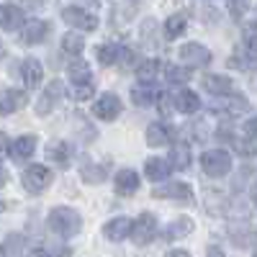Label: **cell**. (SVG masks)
Here are the masks:
<instances>
[{"label": "cell", "mask_w": 257, "mask_h": 257, "mask_svg": "<svg viewBox=\"0 0 257 257\" xmlns=\"http://www.w3.org/2000/svg\"><path fill=\"white\" fill-rule=\"evenodd\" d=\"M155 198H175L180 203L193 201V188L185 183H167L162 188H155Z\"/></svg>", "instance_id": "4fadbf2b"}, {"label": "cell", "mask_w": 257, "mask_h": 257, "mask_svg": "<svg viewBox=\"0 0 257 257\" xmlns=\"http://www.w3.org/2000/svg\"><path fill=\"white\" fill-rule=\"evenodd\" d=\"M6 144H8V139H6V134H0V149H3Z\"/></svg>", "instance_id": "60d3db41"}, {"label": "cell", "mask_w": 257, "mask_h": 257, "mask_svg": "<svg viewBox=\"0 0 257 257\" xmlns=\"http://www.w3.org/2000/svg\"><path fill=\"white\" fill-rule=\"evenodd\" d=\"M113 185H116L118 196H132V193L139 190V175L134 170H118L113 178Z\"/></svg>", "instance_id": "e0dca14e"}, {"label": "cell", "mask_w": 257, "mask_h": 257, "mask_svg": "<svg viewBox=\"0 0 257 257\" xmlns=\"http://www.w3.org/2000/svg\"><path fill=\"white\" fill-rule=\"evenodd\" d=\"M244 132H247L249 139H257V116H252V118L244 123Z\"/></svg>", "instance_id": "e575fe53"}, {"label": "cell", "mask_w": 257, "mask_h": 257, "mask_svg": "<svg viewBox=\"0 0 257 257\" xmlns=\"http://www.w3.org/2000/svg\"><path fill=\"white\" fill-rule=\"evenodd\" d=\"M62 49L67 52V54H72V57H77L85 49V41H82L80 34H64L62 36Z\"/></svg>", "instance_id": "f546056e"}, {"label": "cell", "mask_w": 257, "mask_h": 257, "mask_svg": "<svg viewBox=\"0 0 257 257\" xmlns=\"http://www.w3.org/2000/svg\"><path fill=\"white\" fill-rule=\"evenodd\" d=\"M203 88L216 95V98H224V95H231L234 93V80L226 77V75H206L203 77Z\"/></svg>", "instance_id": "2e32d148"}, {"label": "cell", "mask_w": 257, "mask_h": 257, "mask_svg": "<svg viewBox=\"0 0 257 257\" xmlns=\"http://www.w3.org/2000/svg\"><path fill=\"white\" fill-rule=\"evenodd\" d=\"M252 201H254V206H257V188L252 190Z\"/></svg>", "instance_id": "7bdbcfd3"}, {"label": "cell", "mask_w": 257, "mask_h": 257, "mask_svg": "<svg viewBox=\"0 0 257 257\" xmlns=\"http://www.w3.org/2000/svg\"><path fill=\"white\" fill-rule=\"evenodd\" d=\"M157 93H155V88L149 82H142V85H137V88L132 90V100L137 103V105H152V103H157Z\"/></svg>", "instance_id": "d4e9b609"}, {"label": "cell", "mask_w": 257, "mask_h": 257, "mask_svg": "<svg viewBox=\"0 0 257 257\" xmlns=\"http://www.w3.org/2000/svg\"><path fill=\"white\" fill-rule=\"evenodd\" d=\"M173 105H175L180 113H196V111H201V98L193 93V90H180L175 95Z\"/></svg>", "instance_id": "7402d4cb"}, {"label": "cell", "mask_w": 257, "mask_h": 257, "mask_svg": "<svg viewBox=\"0 0 257 257\" xmlns=\"http://www.w3.org/2000/svg\"><path fill=\"white\" fill-rule=\"evenodd\" d=\"M0 257H6V249L3 247H0Z\"/></svg>", "instance_id": "f6af8a7d"}, {"label": "cell", "mask_w": 257, "mask_h": 257, "mask_svg": "<svg viewBox=\"0 0 257 257\" xmlns=\"http://www.w3.org/2000/svg\"><path fill=\"white\" fill-rule=\"evenodd\" d=\"M165 257H190V252H185V249H170Z\"/></svg>", "instance_id": "8d00e7d4"}, {"label": "cell", "mask_w": 257, "mask_h": 257, "mask_svg": "<svg viewBox=\"0 0 257 257\" xmlns=\"http://www.w3.org/2000/svg\"><path fill=\"white\" fill-rule=\"evenodd\" d=\"M155 234H157V216H155V213H142V216L134 221V229H132L134 244L142 247L147 242H152Z\"/></svg>", "instance_id": "8992f818"}, {"label": "cell", "mask_w": 257, "mask_h": 257, "mask_svg": "<svg viewBox=\"0 0 257 257\" xmlns=\"http://www.w3.org/2000/svg\"><path fill=\"white\" fill-rule=\"evenodd\" d=\"M231 144H234V149H237L242 157H254V155H257V144H254V139H244V137L234 139V137H231Z\"/></svg>", "instance_id": "4dcf8cb0"}, {"label": "cell", "mask_w": 257, "mask_h": 257, "mask_svg": "<svg viewBox=\"0 0 257 257\" xmlns=\"http://www.w3.org/2000/svg\"><path fill=\"white\" fill-rule=\"evenodd\" d=\"M190 231H193V219L178 216V219L170 221V226L165 229V237H167V239H183V237H188Z\"/></svg>", "instance_id": "603a6c76"}, {"label": "cell", "mask_w": 257, "mask_h": 257, "mask_svg": "<svg viewBox=\"0 0 257 257\" xmlns=\"http://www.w3.org/2000/svg\"><path fill=\"white\" fill-rule=\"evenodd\" d=\"M8 183V173H6V167H3V162H0V188H3Z\"/></svg>", "instance_id": "f35d334b"}, {"label": "cell", "mask_w": 257, "mask_h": 257, "mask_svg": "<svg viewBox=\"0 0 257 257\" xmlns=\"http://www.w3.org/2000/svg\"><path fill=\"white\" fill-rule=\"evenodd\" d=\"M188 70H183V67H167V80L170 82H175V85H180V82H188Z\"/></svg>", "instance_id": "836d02e7"}, {"label": "cell", "mask_w": 257, "mask_h": 257, "mask_svg": "<svg viewBox=\"0 0 257 257\" xmlns=\"http://www.w3.org/2000/svg\"><path fill=\"white\" fill-rule=\"evenodd\" d=\"M47 155H49V157H52L57 165H62V167H64V165L70 162L72 149H70V144H67V142H54V144L47 149Z\"/></svg>", "instance_id": "f1b7e54d"}, {"label": "cell", "mask_w": 257, "mask_h": 257, "mask_svg": "<svg viewBox=\"0 0 257 257\" xmlns=\"http://www.w3.org/2000/svg\"><path fill=\"white\" fill-rule=\"evenodd\" d=\"M47 34H49V26L44 24V21L31 18L24 26V31H21V41H24V44H39V41H44Z\"/></svg>", "instance_id": "ac0fdd59"}, {"label": "cell", "mask_w": 257, "mask_h": 257, "mask_svg": "<svg viewBox=\"0 0 257 257\" xmlns=\"http://www.w3.org/2000/svg\"><path fill=\"white\" fill-rule=\"evenodd\" d=\"M26 257H52V254H49L47 249H31V252H29Z\"/></svg>", "instance_id": "74e56055"}, {"label": "cell", "mask_w": 257, "mask_h": 257, "mask_svg": "<svg viewBox=\"0 0 257 257\" xmlns=\"http://www.w3.org/2000/svg\"><path fill=\"white\" fill-rule=\"evenodd\" d=\"M3 211H6V203H3V201H0V213H3Z\"/></svg>", "instance_id": "ee69618b"}, {"label": "cell", "mask_w": 257, "mask_h": 257, "mask_svg": "<svg viewBox=\"0 0 257 257\" xmlns=\"http://www.w3.org/2000/svg\"><path fill=\"white\" fill-rule=\"evenodd\" d=\"M26 93L24 90H0V116H11L26 105Z\"/></svg>", "instance_id": "8fae6325"}, {"label": "cell", "mask_w": 257, "mask_h": 257, "mask_svg": "<svg viewBox=\"0 0 257 257\" xmlns=\"http://www.w3.org/2000/svg\"><path fill=\"white\" fill-rule=\"evenodd\" d=\"M180 59L185 64H193V67H206L211 62V52L203 47V44H196V41H190V44H183L180 47Z\"/></svg>", "instance_id": "30bf717a"}, {"label": "cell", "mask_w": 257, "mask_h": 257, "mask_svg": "<svg viewBox=\"0 0 257 257\" xmlns=\"http://www.w3.org/2000/svg\"><path fill=\"white\" fill-rule=\"evenodd\" d=\"M185 26H188V18H185L183 13L170 16V18L165 21V36H167V39H178V36L185 31Z\"/></svg>", "instance_id": "4316f807"}, {"label": "cell", "mask_w": 257, "mask_h": 257, "mask_svg": "<svg viewBox=\"0 0 257 257\" xmlns=\"http://www.w3.org/2000/svg\"><path fill=\"white\" fill-rule=\"evenodd\" d=\"M170 165L175 170H185L190 165V147L185 142H178L173 144V152H170Z\"/></svg>", "instance_id": "cb8c5ba5"}, {"label": "cell", "mask_w": 257, "mask_h": 257, "mask_svg": "<svg viewBox=\"0 0 257 257\" xmlns=\"http://www.w3.org/2000/svg\"><path fill=\"white\" fill-rule=\"evenodd\" d=\"M226 6H229V13H231V18H237V21H239V18H242V16L249 11L252 0H229Z\"/></svg>", "instance_id": "1f68e13d"}, {"label": "cell", "mask_w": 257, "mask_h": 257, "mask_svg": "<svg viewBox=\"0 0 257 257\" xmlns=\"http://www.w3.org/2000/svg\"><path fill=\"white\" fill-rule=\"evenodd\" d=\"M170 142V128L165 123H152L147 128V144L149 147H162Z\"/></svg>", "instance_id": "484cf974"}, {"label": "cell", "mask_w": 257, "mask_h": 257, "mask_svg": "<svg viewBox=\"0 0 257 257\" xmlns=\"http://www.w3.org/2000/svg\"><path fill=\"white\" fill-rule=\"evenodd\" d=\"M6 57V47H3V41H0V59Z\"/></svg>", "instance_id": "b9f144b4"}, {"label": "cell", "mask_w": 257, "mask_h": 257, "mask_svg": "<svg viewBox=\"0 0 257 257\" xmlns=\"http://www.w3.org/2000/svg\"><path fill=\"white\" fill-rule=\"evenodd\" d=\"M67 72H70V80L77 85V88H80V85H93V82H90V80H93V70H90L88 62H82V59L70 62Z\"/></svg>", "instance_id": "ffe728a7"}, {"label": "cell", "mask_w": 257, "mask_h": 257, "mask_svg": "<svg viewBox=\"0 0 257 257\" xmlns=\"http://www.w3.org/2000/svg\"><path fill=\"white\" fill-rule=\"evenodd\" d=\"M208 257H224V252L219 247H208Z\"/></svg>", "instance_id": "ab89813d"}, {"label": "cell", "mask_w": 257, "mask_h": 257, "mask_svg": "<svg viewBox=\"0 0 257 257\" xmlns=\"http://www.w3.org/2000/svg\"><path fill=\"white\" fill-rule=\"evenodd\" d=\"M62 95H64V85H62L59 80H52V82H49V88L41 93V98H39V103H36V113L47 116L49 111H54V108H57V103L62 100Z\"/></svg>", "instance_id": "ba28073f"}, {"label": "cell", "mask_w": 257, "mask_h": 257, "mask_svg": "<svg viewBox=\"0 0 257 257\" xmlns=\"http://www.w3.org/2000/svg\"><path fill=\"white\" fill-rule=\"evenodd\" d=\"M201 167L211 178H224L231 170V155L226 149H208V152L201 155Z\"/></svg>", "instance_id": "7a4b0ae2"}, {"label": "cell", "mask_w": 257, "mask_h": 257, "mask_svg": "<svg viewBox=\"0 0 257 257\" xmlns=\"http://www.w3.org/2000/svg\"><path fill=\"white\" fill-rule=\"evenodd\" d=\"M21 77H24V82H26L29 90L39 88V85H41V77H44V67H41V62L34 59V57L24 59V62H21Z\"/></svg>", "instance_id": "9a60e30c"}, {"label": "cell", "mask_w": 257, "mask_h": 257, "mask_svg": "<svg viewBox=\"0 0 257 257\" xmlns=\"http://www.w3.org/2000/svg\"><path fill=\"white\" fill-rule=\"evenodd\" d=\"M134 52L118 47V44H100L98 47V62L100 64H118V62H132Z\"/></svg>", "instance_id": "9c48e42d"}, {"label": "cell", "mask_w": 257, "mask_h": 257, "mask_svg": "<svg viewBox=\"0 0 257 257\" xmlns=\"http://www.w3.org/2000/svg\"><path fill=\"white\" fill-rule=\"evenodd\" d=\"M52 185V170L44 165H29L24 173V188L29 193H44Z\"/></svg>", "instance_id": "3957f363"}, {"label": "cell", "mask_w": 257, "mask_h": 257, "mask_svg": "<svg viewBox=\"0 0 257 257\" xmlns=\"http://www.w3.org/2000/svg\"><path fill=\"white\" fill-rule=\"evenodd\" d=\"M121 98L118 95H113V93H103L98 100H95V105H93V113L98 116V118H103V121H113V118H118L121 116Z\"/></svg>", "instance_id": "52a82bcc"}, {"label": "cell", "mask_w": 257, "mask_h": 257, "mask_svg": "<svg viewBox=\"0 0 257 257\" xmlns=\"http://www.w3.org/2000/svg\"><path fill=\"white\" fill-rule=\"evenodd\" d=\"M62 18H64V24L72 26V29H80V31H95L98 29V18L88 11H82L77 6H67L62 11Z\"/></svg>", "instance_id": "5b68a950"}, {"label": "cell", "mask_w": 257, "mask_h": 257, "mask_svg": "<svg viewBox=\"0 0 257 257\" xmlns=\"http://www.w3.org/2000/svg\"><path fill=\"white\" fill-rule=\"evenodd\" d=\"M157 72H160V62H157V59H144L139 67H137V77H139V82H149V85L155 82Z\"/></svg>", "instance_id": "83f0119b"}, {"label": "cell", "mask_w": 257, "mask_h": 257, "mask_svg": "<svg viewBox=\"0 0 257 257\" xmlns=\"http://www.w3.org/2000/svg\"><path fill=\"white\" fill-rule=\"evenodd\" d=\"M21 26H26V16L24 11H21L18 6H0V29H6V31H16Z\"/></svg>", "instance_id": "5bb4252c"}, {"label": "cell", "mask_w": 257, "mask_h": 257, "mask_svg": "<svg viewBox=\"0 0 257 257\" xmlns=\"http://www.w3.org/2000/svg\"><path fill=\"white\" fill-rule=\"evenodd\" d=\"M34 149H36V137L34 134H24V137H18L11 144V157L13 160H26V157L34 155Z\"/></svg>", "instance_id": "44dd1931"}, {"label": "cell", "mask_w": 257, "mask_h": 257, "mask_svg": "<svg viewBox=\"0 0 257 257\" xmlns=\"http://www.w3.org/2000/svg\"><path fill=\"white\" fill-rule=\"evenodd\" d=\"M82 178L88 180V183H103V178H105V170L103 167H82Z\"/></svg>", "instance_id": "d6a6232c"}, {"label": "cell", "mask_w": 257, "mask_h": 257, "mask_svg": "<svg viewBox=\"0 0 257 257\" xmlns=\"http://www.w3.org/2000/svg\"><path fill=\"white\" fill-rule=\"evenodd\" d=\"M132 229H134V221L128 216H116V219H111L108 224L103 226V234L111 242H123L128 234H132Z\"/></svg>", "instance_id": "7c38bea8"}, {"label": "cell", "mask_w": 257, "mask_h": 257, "mask_svg": "<svg viewBox=\"0 0 257 257\" xmlns=\"http://www.w3.org/2000/svg\"><path fill=\"white\" fill-rule=\"evenodd\" d=\"M49 226H52V231L59 234V237H75L82 226V219L75 208L57 206V208L49 211Z\"/></svg>", "instance_id": "6da1fadb"}, {"label": "cell", "mask_w": 257, "mask_h": 257, "mask_svg": "<svg viewBox=\"0 0 257 257\" xmlns=\"http://www.w3.org/2000/svg\"><path fill=\"white\" fill-rule=\"evenodd\" d=\"M170 170H173V165H170V160H165V157H152V160H147V165H144L147 178L155 180V183L165 180L170 175Z\"/></svg>", "instance_id": "d6986e66"}, {"label": "cell", "mask_w": 257, "mask_h": 257, "mask_svg": "<svg viewBox=\"0 0 257 257\" xmlns=\"http://www.w3.org/2000/svg\"><path fill=\"white\" fill-rule=\"evenodd\" d=\"M90 95H93V85H80V88L75 90V98H80V100L90 98Z\"/></svg>", "instance_id": "d590c367"}, {"label": "cell", "mask_w": 257, "mask_h": 257, "mask_svg": "<svg viewBox=\"0 0 257 257\" xmlns=\"http://www.w3.org/2000/svg\"><path fill=\"white\" fill-rule=\"evenodd\" d=\"M231 67H242V70H252L257 64V34L247 31L244 34V41H242V49L237 57L229 59Z\"/></svg>", "instance_id": "277c9868"}]
</instances>
